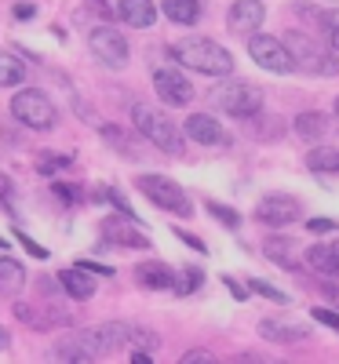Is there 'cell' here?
Segmentation results:
<instances>
[{"label": "cell", "mask_w": 339, "mask_h": 364, "mask_svg": "<svg viewBox=\"0 0 339 364\" xmlns=\"http://www.w3.org/2000/svg\"><path fill=\"white\" fill-rule=\"evenodd\" d=\"M175 63H182L187 70H197V73H208V77H230L234 73V55L215 44L208 37H187L172 48Z\"/></svg>", "instance_id": "6da1fadb"}, {"label": "cell", "mask_w": 339, "mask_h": 364, "mask_svg": "<svg viewBox=\"0 0 339 364\" xmlns=\"http://www.w3.org/2000/svg\"><path fill=\"white\" fill-rule=\"evenodd\" d=\"M135 186H139V193H146L150 204L172 211V215H182V219L194 215V200L187 197V190H182L179 182H172L165 175H139Z\"/></svg>", "instance_id": "7a4b0ae2"}, {"label": "cell", "mask_w": 339, "mask_h": 364, "mask_svg": "<svg viewBox=\"0 0 339 364\" xmlns=\"http://www.w3.org/2000/svg\"><path fill=\"white\" fill-rule=\"evenodd\" d=\"M132 120H135L139 135H146L157 149H165V154H172V157L182 154V135H179V128L172 124L165 113H157V109H150V106H139V102H135V106H132Z\"/></svg>", "instance_id": "3957f363"}, {"label": "cell", "mask_w": 339, "mask_h": 364, "mask_svg": "<svg viewBox=\"0 0 339 364\" xmlns=\"http://www.w3.org/2000/svg\"><path fill=\"white\" fill-rule=\"evenodd\" d=\"M11 113H15L19 124L33 128V132H48V128H55V120H58L51 99L44 95V91H37V87H22L19 95L11 99Z\"/></svg>", "instance_id": "277c9868"}, {"label": "cell", "mask_w": 339, "mask_h": 364, "mask_svg": "<svg viewBox=\"0 0 339 364\" xmlns=\"http://www.w3.org/2000/svg\"><path fill=\"white\" fill-rule=\"evenodd\" d=\"M285 44L296 58V70H306V73H314V77H335L339 73V55L318 48L311 37H303V33H285Z\"/></svg>", "instance_id": "5b68a950"}, {"label": "cell", "mask_w": 339, "mask_h": 364, "mask_svg": "<svg viewBox=\"0 0 339 364\" xmlns=\"http://www.w3.org/2000/svg\"><path fill=\"white\" fill-rule=\"evenodd\" d=\"M212 106H219L230 117H256L263 106V91L244 80H226L212 91Z\"/></svg>", "instance_id": "8992f818"}, {"label": "cell", "mask_w": 339, "mask_h": 364, "mask_svg": "<svg viewBox=\"0 0 339 364\" xmlns=\"http://www.w3.org/2000/svg\"><path fill=\"white\" fill-rule=\"evenodd\" d=\"M249 55H252V63H259L270 73H292L296 70V58H292V51H288V44L281 37L252 33L249 37Z\"/></svg>", "instance_id": "52a82bcc"}, {"label": "cell", "mask_w": 339, "mask_h": 364, "mask_svg": "<svg viewBox=\"0 0 339 364\" xmlns=\"http://www.w3.org/2000/svg\"><path fill=\"white\" fill-rule=\"evenodd\" d=\"M88 44H91V55H95L99 63H106L110 70L128 66V58H132V51H128V41L120 37L113 26H99V29H91Z\"/></svg>", "instance_id": "ba28073f"}, {"label": "cell", "mask_w": 339, "mask_h": 364, "mask_svg": "<svg viewBox=\"0 0 339 364\" xmlns=\"http://www.w3.org/2000/svg\"><path fill=\"white\" fill-rule=\"evenodd\" d=\"M303 215V204L288 193H270L256 204V223L263 226H292Z\"/></svg>", "instance_id": "9c48e42d"}, {"label": "cell", "mask_w": 339, "mask_h": 364, "mask_svg": "<svg viewBox=\"0 0 339 364\" xmlns=\"http://www.w3.org/2000/svg\"><path fill=\"white\" fill-rule=\"evenodd\" d=\"M103 353L106 350L99 343L95 328H91V331H77V336H70V339H58V346H55L58 360H99Z\"/></svg>", "instance_id": "30bf717a"}, {"label": "cell", "mask_w": 339, "mask_h": 364, "mask_svg": "<svg viewBox=\"0 0 339 364\" xmlns=\"http://www.w3.org/2000/svg\"><path fill=\"white\" fill-rule=\"evenodd\" d=\"M153 87H157V95L165 99V106H187L194 99V84L175 70H157L153 73Z\"/></svg>", "instance_id": "8fae6325"}, {"label": "cell", "mask_w": 339, "mask_h": 364, "mask_svg": "<svg viewBox=\"0 0 339 364\" xmlns=\"http://www.w3.org/2000/svg\"><path fill=\"white\" fill-rule=\"evenodd\" d=\"M135 223H139V219H132V215L106 219V223H103V233H106V240H113V245H120V248H139V252H146L150 240L135 230Z\"/></svg>", "instance_id": "7c38bea8"}, {"label": "cell", "mask_w": 339, "mask_h": 364, "mask_svg": "<svg viewBox=\"0 0 339 364\" xmlns=\"http://www.w3.org/2000/svg\"><path fill=\"white\" fill-rule=\"evenodd\" d=\"M266 11L259 0H237V4L230 8V33H241V37H252L256 29L263 26Z\"/></svg>", "instance_id": "4fadbf2b"}, {"label": "cell", "mask_w": 339, "mask_h": 364, "mask_svg": "<svg viewBox=\"0 0 339 364\" xmlns=\"http://www.w3.org/2000/svg\"><path fill=\"white\" fill-rule=\"evenodd\" d=\"M187 135H190L194 142H201V146H226V142H230V135L223 132V124H219L215 117H208V113L187 117Z\"/></svg>", "instance_id": "5bb4252c"}, {"label": "cell", "mask_w": 339, "mask_h": 364, "mask_svg": "<svg viewBox=\"0 0 339 364\" xmlns=\"http://www.w3.org/2000/svg\"><path fill=\"white\" fill-rule=\"evenodd\" d=\"M135 281L142 288H150V291H168V288H175L172 284L175 281V269L165 266V262H157V259H150V262H139L135 266Z\"/></svg>", "instance_id": "9a60e30c"}, {"label": "cell", "mask_w": 339, "mask_h": 364, "mask_svg": "<svg viewBox=\"0 0 339 364\" xmlns=\"http://www.w3.org/2000/svg\"><path fill=\"white\" fill-rule=\"evenodd\" d=\"M91 277H95V273H91V269H84V266H73V269H63V273H58V288H63L70 299H91V295H95V281H91Z\"/></svg>", "instance_id": "2e32d148"}, {"label": "cell", "mask_w": 339, "mask_h": 364, "mask_svg": "<svg viewBox=\"0 0 339 364\" xmlns=\"http://www.w3.org/2000/svg\"><path fill=\"white\" fill-rule=\"evenodd\" d=\"M303 259L325 277H339V240L335 245H311V252H303Z\"/></svg>", "instance_id": "e0dca14e"}, {"label": "cell", "mask_w": 339, "mask_h": 364, "mask_svg": "<svg viewBox=\"0 0 339 364\" xmlns=\"http://www.w3.org/2000/svg\"><path fill=\"white\" fill-rule=\"evenodd\" d=\"M26 288V269L19 259L0 255V295L4 299H19V291Z\"/></svg>", "instance_id": "ac0fdd59"}, {"label": "cell", "mask_w": 339, "mask_h": 364, "mask_svg": "<svg viewBox=\"0 0 339 364\" xmlns=\"http://www.w3.org/2000/svg\"><path fill=\"white\" fill-rule=\"evenodd\" d=\"M259 336L263 339H270V343H306L311 339V331L306 328H299V324H281V321H263L259 324Z\"/></svg>", "instance_id": "d6986e66"}, {"label": "cell", "mask_w": 339, "mask_h": 364, "mask_svg": "<svg viewBox=\"0 0 339 364\" xmlns=\"http://www.w3.org/2000/svg\"><path fill=\"white\" fill-rule=\"evenodd\" d=\"M117 15L135 29H146V26H153V18H157V8H153L150 0H120Z\"/></svg>", "instance_id": "ffe728a7"}, {"label": "cell", "mask_w": 339, "mask_h": 364, "mask_svg": "<svg viewBox=\"0 0 339 364\" xmlns=\"http://www.w3.org/2000/svg\"><path fill=\"white\" fill-rule=\"evenodd\" d=\"M15 317L22 321V324H29V328H66V324H73V317L70 314H37L33 306H22V302H15Z\"/></svg>", "instance_id": "44dd1931"}, {"label": "cell", "mask_w": 339, "mask_h": 364, "mask_svg": "<svg viewBox=\"0 0 339 364\" xmlns=\"http://www.w3.org/2000/svg\"><path fill=\"white\" fill-rule=\"evenodd\" d=\"M95 331H99V343H103V350H106V353H113V350H120V346L135 343V328H132V324H120V321L99 324Z\"/></svg>", "instance_id": "7402d4cb"}, {"label": "cell", "mask_w": 339, "mask_h": 364, "mask_svg": "<svg viewBox=\"0 0 339 364\" xmlns=\"http://www.w3.org/2000/svg\"><path fill=\"white\" fill-rule=\"evenodd\" d=\"M266 259L270 262H277V266H285V269H296L299 262H296V240H288V237H266Z\"/></svg>", "instance_id": "603a6c76"}, {"label": "cell", "mask_w": 339, "mask_h": 364, "mask_svg": "<svg viewBox=\"0 0 339 364\" xmlns=\"http://www.w3.org/2000/svg\"><path fill=\"white\" fill-rule=\"evenodd\" d=\"M165 15L179 26H194L201 18V0H165Z\"/></svg>", "instance_id": "cb8c5ba5"}, {"label": "cell", "mask_w": 339, "mask_h": 364, "mask_svg": "<svg viewBox=\"0 0 339 364\" xmlns=\"http://www.w3.org/2000/svg\"><path fill=\"white\" fill-rule=\"evenodd\" d=\"M26 80V66L22 58L11 55V51H0V87H15Z\"/></svg>", "instance_id": "d4e9b609"}, {"label": "cell", "mask_w": 339, "mask_h": 364, "mask_svg": "<svg viewBox=\"0 0 339 364\" xmlns=\"http://www.w3.org/2000/svg\"><path fill=\"white\" fill-rule=\"evenodd\" d=\"M306 168L325 171V175H339V149H328V146L311 149V154H306Z\"/></svg>", "instance_id": "484cf974"}, {"label": "cell", "mask_w": 339, "mask_h": 364, "mask_svg": "<svg viewBox=\"0 0 339 364\" xmlns=\"http://www.w3.org/2000/svg\"><path fill=\"white\" fill-rule=\"evenodd\" d=\"M296 135H303V139H321V135H325V117H321V113H299V117H296Z\"/></svg>", "instance_id": "4316f807"}, {"label": "cell", "mask_w": 339, "mask_h": 364, "mask_svg": "<svg viewBox=\"0 0 339 364\" xmlns=\"http://www.w3.org/2000/svg\"><path fill=\"white\" fill-rule=\"evenodd\" d=\"M63 168H73V157H63V154H41L37 157V171L41 175H55Z\"/></svg>", "instance_id": "83f0119b"}, {"label": "cell", "mask_w": 339, "mask_h": 364, "mask_svg": "<svg viewBox=\"0 0 339 364\" xmlns=\"http://www.w3.org/2000/svg\"><path fill=\"white\" fill-rule=\"evenodd\" d=\"M99 200H110V204L120 211V215H132V219H135V208L125 200V193H120V190H113V186H99Z\"/></svg>", "instance_id": "f1b7e54d"}, {"label": "cell", "mask_w": 339, "mask_h": 364, "mask_svg": "<svg viewBox=\"0 0 339 364\" xmlns=\"http://www.w3.org/2000/svg\"><path fill=\"white\" fill-rule=\"evenodd\" d=\"M208 211H212V219H219L223 226H230V230H237L241 226V215L234 208H226V204H219V200H208Z\"/></svg>", "instance_id": "f546056e"}, {"label": "cell", "mask_w": 339, "mask_h": 364, "mask_svg": "<svg viewBox=\"0 0 339 364\" xmlns=\"http://www.w3.org/2000/svg\"><path fill=\"white\" fill-rule=\"evenodd\" d=\"M201 281H204V273L194 269V266H187V269H182V284H175V291H179V295H190V291L201 288Z\"/></svg>", "instance_id": "4dcf8cb0"}, {"label": "cell", "mask_w": 339, "mask_h": 364, "mask_svg": "<svg viewBox=\"0 0 339 364\" xmlns=\"http://www.w3.org/2000/svg\"><path fill=\"white\" fill-rule=\"evenodd\" d=\"M249 288H252V291H259V295H266V299H273V302H281V306H285V302H288V295H285L281 288H273V284H266L263 277H252V281H249Z\"/></svg>", "instance_id": "1f68e13d"}, {"label": "cell", "mask_w": 339, "mask_h": 364, "mask_svg": "<svg viewBox=\"0 0 339 364\" xmlns=\"http://www.w3.org/2000/svg\"><path fill=\"white\" fill-rule=\"evenodd\" d=\"M103 139H106L110 146H117V149H125V154H135V146L125 139V132H120V128H113V124H106V128H103Z\"/></svg>", "instance_id": "d6a6232c"}, {"label": "cell", "mask_w": 339, "mask_h": 364, "mask_svg": "<svg viewBox=\"0 0 339 364\" xmlns=\"http://www.w3.org/2000/svg\"><path fill=\"white\" fill-rule=\"evenodd\" d=\"M15 237H19V245H22V248H26L29 255H33V259H48V248H41L37 240H29V237H26L22 230H15Z\"/></svg>", "instance_id": "836d02e7"}, {"label": "cell", "mask_w": 339, "mask_h": 364, "mask_svg": "<svg viewBox=\"0 0 339 364\" xmlns=\"http://www.w3.org/2000/svg\"><path fill=\"white\" fill-rule=\"evenodd\" d=\"M339 223L335 219H328V215H318V219H311V223H306V230H311V233H332Z\"/></svg>", "instance_id": "e575fe53"}, {"label": "cell", "mask_w": 339, "mask_h": 364, "mask_svg": "<svg viewBox=\"0 0 339 364\" xmlns=\"http://www.w3.org/2000/svg\"><path fill=\"white\" fill-rule=\"evenodd\" d=\"M311 314H314V321H321L325 328L339 331V314H332V310H311Z\"/></svg>", "instance_id": "d590c367"}, {"label": "cell", "mask_w": 339, "mask_h": 364, "mask_svg": "<svg viewBox=\"0 0 339 364\" xmlns=\"http://www.w3.org/2000/svg\"><path fill=\"white\" fill-rule=\"evenodd\" d=\"M55 197L63 200V204H73V200H80V197H77V190H73V186H66V182H55Z\"/></svg>", "instance_id": "8d00e7d4"}, {"label": "cell", "mask_w": 339, "mask_h": 364, "mask_svg": "<svg viewBox=\"0 0 339 364\" xmlns=\"http://www.w3.org/2000/svg\"><path fill=\"white\" fill-rule=\"evenodd\" d=\"M318 26L325 29V33H328V29H335L339 26V11H318Z\"/></svg>", "instance_id": "74e56055"}, {"label": "cell", "mask_w": 339, "mask_h": 364, "mask_svg": "<svg viewBox=\"0 0 339 364\" xmlns=\"http://www.w3.org/2000/svg\"><path fill=\"white\" fill-rule=\"evenodd\" d=\"M175 233H179L182 245H190L194 252H204V240H201V237H194V233H187V230H175Z\"/></svg>", "instance_id": "f35d334b"}, {"label": "cell", "mask_w": 339, "mask_h": 364, "mask_svg": "<svg viewBox=\"0 0 339 364\" xmlns=\"http://www.w3.org/2000/svg\"><path fill=\"white\" fill-rule=\"evenodd\" d=\"M77 266L91 269V273H95V277H113V266H103V262H77Z\"/></svg>", "instance_id": "ab89813d"}, {"label": "cell", "mask_w": 339, "mask_h": 364, "mask_svg": "<svg viewBox=\"0 0 339 364\" xmlns=\"http://www.w3.org/2000/svg\"><path fill=\"white\" fill-rule=\"evenodd\" d=\"M223 281H226V288H230V295H234V299H244V295H249V288H241V284H237V277H223Z\"/></svg>", "instance_id": "60d3db41"}, {"label": "cell", "mask_w": 339, "mask_h": 364, "mask_svg": "<svg viewBox=\"0 0 339 364\" xmlns=\"http://www.w3.org/2000/svg\"><path fill=\"white\" fill-rule=\"evenodd\" d=\"M33 15H37V8H33V4H15V18H22V22H26V18H33Z\"/></svg>", "instance_id": "b9f144b4"}, {"label": "cell", "mask_w": 339, "mask_h": 364, "mask_svg": "<svg viewBox=\"0 0 339 364\" xmlns=\"http://www.w3.org/2000/svg\"><path fill=\"white\" fill-rule=\"evenodd\" d=\"M182 360H187V364H194V360H212V353H204V350H190V353H182Z\"/></svg>", "instance_id": "7bdbcfd3"}, {"label": "cell", "mask_w": 339, "mask_h": 364, "mask_svg": "<svg viewBox=\"0 0 339 364\" xmlns=\"http://www.w3.org/2000/svg\"><path fill=\"white\" fill-rule=\"evenodd\" d=\"M321 291H325V295H328V299L335 302V306H339V284H332V281H325V284H321Z\"/></svg>", "instance_id": "ee69618b"}, {"label": "cell", "mask_w": 339, "mask_h": 364, "mask_svg": "<svg viewBox=\"0 0 339 364\" xmlns=\"http://www.w3.org/2000/svg\"><path fill=\"white\" fill-rule=\"evenodd\" d=\"M0 197H11V178L0 175Z\"/></svg>", "instance_id": "f6af8a7d"}, {"label": "cell", "mask_w": 339, "mask_h": 364, "mask_svg": "<svg viewBox=\"0 0 339 364\" xmlns=\"http://www.w3.org/2000/svg\"><path fill=\"white\" fill-rule=\"evenodd\" d=\"M328 44H332V51L339 55V26H335V29H328Z\"/></svg>", "instance_id": "bcb514c9"}, {"label": "cell", "mask_w": 339, "mask_h": 364, "mask_svg": "<svg viewBox=\"0 0 339 364\" xmlns=\"http://www.w3.org/2000/svg\"><path fill=\"white\" fill-rule=\"evenodd\" d=\"M95 4H99V11H103V15L110 18V8H106V0H95Z\"/></svg>", "instance_id": "7dc6e473"}, {"label": "cell", "mask_w": 339, "mask_h": 364, "mask_svg": "<svg viewBox=\"0 0 339 364\" xmlns=\"http://www.w3.org/2000/svg\"><path fill=\"white\" fill-rule=\"evenodd\" d=\"M335 117H339V99H335Z\"/></svg>", "instance_id": "c3c4849f"}, {"label": "cell", "mask_w": 339, "mask_h": 364, "mask_svg": "<svg viewBox=\"0 0 339 364\" xmlns=\"http://www.w3.org/2000/svg\"><path fill=\"white\" fill-rule=\"evenodd\" d=\"M0 346H4V336H0Z\"/></svg>", "instance_id": "681fc988"}, {"label": "cell", "mask_w": 339, "mask_h": 364, "mask_svg": "<svg viewBox=\"0 0 339 364\" xmlns=\"http://www.w3.org/2000/svg\"><path fill=\"white\" fill-rule=\"evenodd\" d=\"M0 248H4V240H0Z\"/></svg>", "instance_id": "f907efd6"}]
</instances>
